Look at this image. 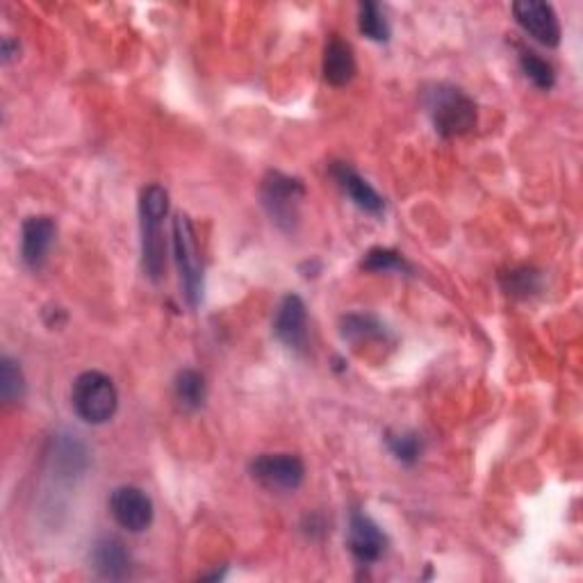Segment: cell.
<instances>
[{"label": "cell", "mask_w": 583, "mask_h": 583, "mask_svg": "<svg viewBox=\"0 0 583 583\" xmlns=\"http://www.w3.org/2000/svg\"><path fill=\"white\" fill-rule=\"evenodd\" d=\"M169 215V192L162 185H149L139 197V226H142V265L153 283L167 269V240L162 221Z\"/></svg>", "instance_id": "cell-1"}, {"label": "cell", "mask_w": 583, "mask_h": 583, "mask_svg": "<svg viewBox=\"0 0 583 583\" xmlns=\"http://www.w3.org/2000/svg\"><path fill=\"white\" fill-rule=\"evenodd\" d=\"M427 112L440 137L468 135L477 126V103L454 85H435L427 91Z\"/></svg>", "instance_id": "cell-2"}, {"label": "cell", "mask_w": 583, "mask_h": 583, "mask_svg": "<svg viewBox=\"0 0 583 583\" xmlns=\"http://www.w3.org/2000/svg\"><path fill=\"white\" fill-rule=\"evenodd\" d=\"M72 406L83 422L101 427L116 415V408H119V392H116V385L107 375L89 369L83 371L74 381Z\"/></svg>", "instance_id": "cell-3"}, {"label": "cell", "mask_w": 583, "mask_h": 583, "mask_svg": "<svg viewBox=\"0 0 583 583\" xmlns=\"http://www.w3.org/2000/svg\"><path fill=\"white\" fill-rule=\"evenodd\" d=\"M306 188L294 176L269 172L261 185V203L269 219L286 232H294L301 221V205Z\"/></svg>", "instance_id": "cell-4"}, {"label": "cell", "mask_w": 583, "mask_h": 583, "mask_svg": "<svg viewBox=\"0 0 583 583\" xmlns=\"http://www.w3.org/2000/svg\"><path fill=\"white\" fill-rule=\"evenodd\" d=\"M172 240L185 299H188L192 308H197L203 299V263L197 246V232L188 215L180 213L174 217Z\"/></svg>", "instance_id": "cell-5"}, {"label": "cell", "mask_w": 583, "mask_h": 583, "mask_svg": "<svg viewBox=\"0 0 583 583\" xmlns=\"http://www.w3.org/2000/svg\"><path fill=\"white\" fill-rule=\"evenodd\" d=\"M249 472L274 493H294L306 479V465L296 454H263L251 462Z\"/></svg>", "instance_id": "cell-6"}, {"label": "cell", "mask_w": 583, "mask_h": 583, "mask_svg": "<svg viewBox=\"0 0 583 583\" xmlns=\"http://www.w3.org/2000/svg\"><path fill=\"white\" fill-rule=\"evenodd\" d=\"M110 516L128 533H144L153 524L155 508L151 497L137 485H119L110 495Z\"/></svg>", "instance_id": "cell-7"}, {"label": "cell", "mask_w": 583, "mask_h": 583, "mask_svg": "<svg viewBox=\"0 0 583 583\" xmlns=\"http://www.w3.org/2000/svg\"><path fill=\"white\" fill-rule=\"evenodd\" d=\"M512 16H516L518 26L527 35L547 46V49H556L561 43V23H558V16L549 3H543V0H520V3H512Z\"/></svg>", "instance_id": "cell-8"}, {"label": "cell", "mask_w": 583, "mask_h": 583, "mask_svg": "<svg viewBox=\"0 0 583 583\" xmlns=\"http://www.w3.org/2000/svg\"><path fill=\"white\" fill-rule=\"evenodd\" d=\"M388 549V535L363 510H352L348 516V552L360 566L377 563Z\"/></svg>", "instance_id": "cell-9"}, {"label": "cell", "mask_w": 583, "mask_h": 583, "mask_svg": "<svg viewBox=\"0 0 583 583\" xmlns=\"http://www.w3.org/2000/svg\"><path fill=\"white\" fill-rule=\"evenodd\" d=\"M58 236V224L53 217L37 215L23 221L21 228V261L28 269L39 271L49 258V251Z\"/></svg>", "instance_id": "cell-10"}, {"label": "cell", "mask_w": 583, "mask_h": 583, "mask_svg": "<svg viewBox=\"0 0 583 583\" xmlns=\"http://www.w3.org/2000/svg\"><path fill=\"white\" fill-rule=\"evenodd\" d=\"M308 313H306V303H303L301 296L288 294L281 306L276 310L274 317V335L278 342H283L288 348H294V352H301L306 346L308 340Z\"/></svg>", "instance_id": "cell-11"}, {"label": "cell", "mask_w": 583, "mask_h": 583, "mask_svg": "<svg viewBox=\"0 0 583 583\" xmlns=\"http://www.w3.org/2000/svg\"><path fill=\"white\" fill-rule=\"evenodd\" d=\"M89 563L94 574L103 581H124L130 576V554L126 545L114 538V535H101V538L91 545Z\"/></svg>", "instance_id": "cell-12"}, {"label": "cell", "mask_w": 583, "mask_h": 583, "mask_svg": "<svg viewBox=\"0 0 583 583\" xmlns=\"http://www.w3.org/2000/svg\"><path fill=\"white\" fill-rule=\"evenodd\" d=\"M331 174L338 180L340 190L348 199H352V203L356 207H360L363 213H367V215H381L383 213V210H385L383 197L375 188H371V185L354 167L344 165V162H335Z\"/></svg>", "instance_id": "cell-13"}, {"label": "cell", "mask_w": 583, "mask_h": 583, "mask_svg": "<svg viewBox=\"0 0 583 583\" xmlns=\"http://www.w3.org/2000/svg\"><path fill=\"white\" fill-rule=\"evenodd\" d=\"M321 74L324 80L331 87H344L356 76V55L352 43L344 41L338 35H331L324 46V60H321Z\"/></svg>", "instance_id": "cell-14"}, {"label": "cell", "mask_w": 583, "mask_h": 583, "mask_svg": "<svg viewBox=\"0 0 583 583\" xmlns=\"http://www.w3.org/2000/svg\"><path fill=\"white\" fill-rule=\"evenodd\" d=\"M55 468L66 474V477H76L87 470V449L78 435H58L53 438V456H51Z\"/></svg>", "instance_id": "cell-15"}, {"label": "cell", "mask_w": 583, "mask_h": 583, "mask_svg": "<svg viewBox=\"0 0 583 583\" xmlns=\"http://www.w3.org/2000/svg\"><path fill=\"white\" fill-rule=\"evenodd\" d=\"M340 333L348 342H375V340H385L388 329L381 319L375 315H365V313H352L344 315L340 321Z\"/></svg>", "instance_id": "cell-16"}, {"label": "cell", "mask_w": 583, "mask_h": 583, "mask_svg": "<svg viewBox=\"0 0 583 583\" xmlns=\"http://www.w3.org/2000/svg\"><path fill=\"white\" fill-rule=\"evenodd\" d=\"M176 400L185 410H199L203 408L207 400V383L205 377L197 369H182L178 371L176 383H174Z\"/></svg>", "instance_id": "cell-17"}, {"label": "cell", "mask_w": 583, "mask_h": 583, "mask_svg": "<svg viewBox=\"0 0 583 583\" xmlns=\"http://www.w3.org/2000/svg\"><path fill=\"white\" fill-rule=\"evenodd\" d=\"M358 30L369 41H379V43L390 41V26H388V18H385L379 3H371V0H365V3H360Z\"/></svg>", "instance_id": "cell-18"}, {"label": "cell", "mask_w": 583, "mask_h": 583, "mask_svg": "<svg viewBox=\"0 0 583 583\" xmlns=\"http://www.w3.org/2000/svg\"><path fill=\"white\" fill-rule=\"evenodd\" d=\"M360 267L365 271H371V274H410V265L408 261L404 258L402 253H396L392 249H371L365 253V258L360 263Z\"/></svg>", "instance_id": "cell-19"}, {"label": "cell", "mask_w": 583, "mask_h": 583, "mask_svg": "<svg viewBox=\"0 0 583 583\" xmlns=\"http://www.w3.org/2000/svg\"><path fill=\"white\" fill-rule=\"evenodd\" d=\"M520 68H522V74L527 76V80L533 87H538L543 91H549L556 85L554 66L547 60H543L538 53L522 49L520 51Z\"/></svg>", "instance_id": "cell-20"}, {"label": "cell", "mask_w": 583, "mask_h": 583, "mask_svg": "<svg viewBox=\"0 0 583 583\" xmlns=\"http://www.w3.org/2000/svg\"><path fill=\"white\" fill-rule=\"evenodd\" d=\"M23 394H26V379H23L18 363L3 356L0 360V396L5 404H16L23 400Z\"/></svg>", "instance_id": "cell-21"}, {"label": "cell", "mask_w": 583, "mask_h": 583, "mask_svg": "<svg viewBox=\"0 0 583 583\" xmlns=\"http://www.w3.org/2000/svg\"><path fill=\"white\" fill-rule=\"evenodd\" d=\"M385 445L392 452V456L400 462H404V465H415L419 460V456H422V449H424L422 438H419L413 431H404V433H392L390 431V433H385Z\"/></svg>", "instance_id": "cell-22"}, {"label": "cell", "mask_w": 583, "mask_h": 583, "mask_svg": "<svg viewBox=\"0 0 583 583\" xmlns=\"http://www.w3.org/2000/svg\"><path fill=\"white\" fill-rule=\"evenodd\" d=\"M502 286L512 296H529L541 290V274L529 267L512 269L502 278Z\"/></svg>", "instance_id": "cell-23"}, {"label": "cell", "mask_w": 583, "mask_h": 583, "mask_svg": "<svg viewBox=\"0 0 583 583\" xmlns=\"http://www.w3.org/2000/svg\"><path fill=\"white\" fill-rule=\"evenodd\" d=\"M18 53H21L18 41H14L12 37H5V39H3V62L10 64Z\"/></svg>", "instance_id": "cell-24"}]
</instances>
